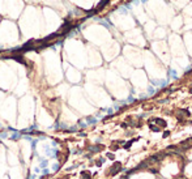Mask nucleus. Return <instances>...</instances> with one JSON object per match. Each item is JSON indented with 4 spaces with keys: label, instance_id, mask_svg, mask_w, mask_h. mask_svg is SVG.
Returning <instances> with one entry per match:
<instances>
[{
    "label": "nucleus",
    "instance_id": "obj_1",
    "mask_svg": "<svg viewBox=\"0 0 192 179\" xmlns=\"http://www.w3.org/2000/svg\"><path fill=\"white\" fill-rule=\"evenodd\" d=\"M141 1H142V3H145V1H148V0H141Z\"/></svg>",
    "mask_w": 192,
    "mask_h": 179
}]
</instances>
